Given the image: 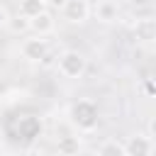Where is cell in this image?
Masks as SVG:
<instances>
[{"label":"cell","mask_w":156,"mask_h":156,"mask_svg":"<svg viewBox=\"0 0 156 156\" xmlns=\"http://www.w3.org/2000/svg\"><path fill=\"white\" fill-rule=\"evenodd\" d=\"M68 119L78 132H93L100 122V107L95 100L80 98L68 107Z\"/></svg>","instance_id":"1"},{"label":"cell","mask_w":156,"mask_h":156,"mask_svg":"<svg viewBox=\"0 0 156 156\" xmlns=\"http://www.w3.org/2000/svg\"><path fill=\"white\" fill-rule=\"evenodd\" d=\"M56 68H58V73H61L63 78H68V80H78V78H83V73H85V68H88V61H85V56H83L80 51H76V49H66V51L58 56Z\"/></svg>","instance_id":"2"},{"label":"cell","mask_w":156,"mask_h":156,"mask_svg":"<svg viewBox=\"0 0 156 156\" xmlns=\"http://www.w3.org/2000/svg\"><path fill=\"white\" fill-rule=\"evenodd\" d=\"M20 54H22V58H27L29 63H39V61H44V58L49 56V41H46L44 37L34 34V37H29V39H24V41L20 44Z\"/></svg>","instance_id":"3"},{"label":"cell","mask_w":156,"mask_h":156,"mask_svg":"<svg viewBox=\"0 0 156 156\" xmlns=\"http://www.w3.org/2000/svg\"><path fill=\"white\" fill-rule=\"evenodd\" d=\"M90 2L88 0H63L61 2V15L71 24H83L90 17Z\"/></svg>","instance_id":"4"},{"label":"cell","mask_w":156,"mask_h":156,"mask_svg":"<svg viewBox=\"0 0 156 156\" xmlns=\"http://www.w3.org/2000/svg\"><path fill=\"white\" fill-rule=\"evenodd\" d=\"M156 151V141L149 134H132L124 141V156H151Z\"/></svg>","instance_id":"5"},{"label":"cell","mask_w":156,"mask_h":156,"mask_svg":"<svg viewBox=\"0 0 156 156\" xmlns=\"http://www.w3.org/2000/svg\"><path fill=\"white\" fill-rule=\"evenodd\" d=\"M27 27H29L34 34H39V37H49V34L56 29V20H54V15H51L49 10H41L39 15H34V17L27 20Z\"/></svg>","instance_id":"6"},{"label":"cell","mask_w":156,"mask_h":156,"mask_svg":"<svg viewBox=\"0 0 156 156\" xmlns=\"http://www.w3.org/2000/svg\"><path fill=\"white\" fill-rule=\"evenodd\" d=\"M134 39L139 41V44H154L156 41V20L154 17H141V20H136V24H134Z\"/></svg>","instance_id":"7"},{"label":"cell","mask_w":156,"mask_h":156,"mask_svg":"<svg viewBox=\"0 0 156 156\" xmlns=\"http://www.w3.org/2000/svg\"><path fill=\"white\" fill-rule=\"evenodd\" d=\"M95 17H98L100 22H105V24L117 22V20H119V7H117V2H112V0H100V2L95 5Z\"/></svg>","instance_id":"8"},{"label":"cell","mask_w":156,"mask_h":156,"mask_svg":"<svg viewBox=\"0 0 156 156\" xmlns=\"http://www.w3.org/2000/svg\"><path fill=\"white\" fill-rule=\"evenodd\" d=\"M41 10H46V2H44V0H22V2H20V15H22L24 20L39 15Z\"/></svg>","instance_id":"9"},{"label":"cell","mask_w":156,"mask_h":156,"mask_svg":"<svg viewBox=\"0 0 156 156\" xmlns=\"http://www.w3.org/2000/svg\"><path fill=\"white\" fill-rule=\"evenodd\" d=\"M98 154L100 156H124V144L117 139H107L98 146Z\"/></svg>","instance_id":"10"},{"label":"cell","mask_w":156,"mask_h":156,"mask_svg":"<svg viewBox=\"0 0 156 156\" xmlns=\"http://www.w3.org/2000/svg\"><path fill=\"white\" fill-rule=\"evenodd\" d=\"M20 132H22L24 136L34 139V136H39V134H41V122H39V119H34V117H24V119L20 122Z\"/></svg>","instance_id":"11"},{"label":"cell","mask_w":156,"mask_h":156,"mask_svg":"<svg viewBox=\"0 0 156 156\" xmlns=\"http://www.w3.org/2000/svg\"><path fill=\"white\" fill-rule=\"evenodd\" d=\"M56 149L61 154H78L80 151V139L78 136H61L58 144H56Z\"/></svg>","instance_id":"12"},{"label":"cell","mask_w":156,"mask_h":156,"mask_svg":"<svg viewBox=\"0 0 156 156\" xmlns=\"http://www.w3.org/2000/svg\"><path fill=\"white\" fill-rule=\"evenodd\" d=\"M144 93H146V95H154V80H151V78L144 80Z\"/></svg>","instance_id":"13"},{"label":"cell","mask_w":156,"mask_h":156,"mask_svg":"<svg viewBox=\"0 0 156 156\" xmlns=\"http://www.w3.org/2000/svg\"><path fill=\"white\" fill-rule=\"evenodd\" d=\"M129 2H132L134 7H144V5H149L151 0H129Z\"/></svg>","instance_id":"14"},{"label":"cell","mask_w":156,"mask_h":156,"mask_svg":"<svg viewBox=\"0 0 156 156\" xmlns=\"http://www.w3.org/2000/svg\"><path fill=\"white\" fill-rule=\"evenodd\" d=\"M5 22H7V17H5V10H2V7H0V27H2V24H5Z\"/></svg>","instance_id":"15"},{"label":"cell","mask_w":156,"mask_h":156,"mask_svg":"<svg viewBox=\"0 0 156 156\" xmlns=\"http://www.w3.org/2000/svg\"><path fill=\"white\" fill-rule=\"evenodd\" d=\"M44 2H51V0H44Z\"/></svg>","instance_id":"16"}]
</instances>
